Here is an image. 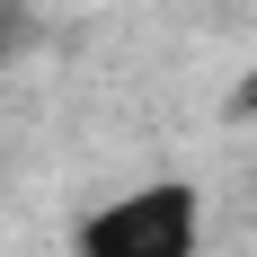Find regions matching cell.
<instances>
[{
	"instance_id": "1",
	"label": "cell",
	"mask_w": 257,
	"mask_h": 257,
	"mask_svg": "<svg viewBox=\"0 0 257 257\" xmlns=\"http://www.w3.org/2000/svg\"><path fill=\"white\" fill-rule=\"evenodd\" d=\"M71 248L80 257H195L204 248V195L186 178H151L115 204H98L71 231Z\"/></svg>"
},
{
	"instance_id": "2",
	"label": "cell",
	"mask_w": 257,
	"mask_h": 257,
	"mask_svg": "<svg viewBox=\"0 0 257 257\" xmlns=\"http://www.w3.org/2000/svg\"><path fill=\"white\" fill-rule=\"evenodd\" d=\"M27 45V18H18V9H9V0H0V62H9V53H18Z\"/></svg>"
}]
</instances>
